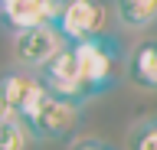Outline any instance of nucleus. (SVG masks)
<instances>
[{
	"label": "nucleus",
	"instance_id": "4468645a",
	"mask_svg": "<svg viewBox=\"0 0 157 150\" xmlns=\"http://www.w3.org/2000/svg\"><path fill=\"white\" fill-rule=\"evenodd\" d=\"M13 118H17V108H13L10 98L0 91V124H7V121H13Z\"/></svg>",
	"mask_w": 157,
	"mask_h": 150
},
{
	"label": "nucleus",
	"instance_id": "6e6552de",
	"mask_svg": "<svg viewBox=\"0 0 157 150\" xmlns=\"http://www.w3.org/2000/svg\"><path fill=\"white\" fill-rule=\"evenodd\" d=\"M0 23L10 36H20L26 30L43 26L39 0H0Z\"/></svg>",
	"mask_w": 157,
	"mask_h": 150
},
{
	"label": "nucleus",
	"instance_id": "1a4fd4ad",
	"mask_svg": "<svg viewBox=\"0 0 157 150\" xmlns=\"http://www.w3.org/2000/svg\"><path fill=\"white\" fill-rule=\"evenodd\" d=\"M115 20L124 30H147L157 23V0H115Z\"/></svg>",
	"mask_w": 157,
	"mask_h": 150
},
{
	"label": "nucleus",
	"instance_id": "f03ea898",
	"mask_svg": "<svg viewBox=\"0 0 157 150\" xmlns=\"http://www.w3.org/2000/svg\"><path fill=\"white\" fill-rule=\"evenodd\" d=\"M111 10H115V0H69L56 30L66 39V46H75L92 36H105Z\"/></svg>",
	"mask_w": 157,
	"mask_h": 150
},
{
	"label": "nucleus",
	"instance_id": "2eb2a0df",
	"mask_svg": "<svg viewBox=\"0 0 157 150\" xmlns=\"http://www.w3.org/2000/svg\"><path fill=\"white\" fill-rule=\"evenodd\" d=\"M105 150H115V147H111V144H105Z\"/></svg>",
	"mask_w": 157,
	"mask_h": 150
},
{
	"label": "nucleus",
	"instance_id": "20e7f679",
	"mask_svg": "<svg viewBox=\"0 0 157 150\" xmlns=\"http://www.w3.org/2000/svg\"><path fill=\"white\" fill-rule=\"evenodd\" d=\"M39 79L46 82V88L52 91V98L72 101V104H85L88 101V91L82 85V72H78V59H75V49L72 46H62L39 69Z\"/></svg>",
	"mask_w": 157,
	"mask_h": 150
},
{
	"label": "nucleus",
	"instance_id": "9b49d317",
	"mask_svg": "<svg viewBox=\"0 0 157 150\" xmlns=\"http://www.w3.org/2000/svg\"><path fill=\"white\" fill-rule=\"evenodd\" d=\"M128 150H157V114L137 121L128 130Z\"/></svg>",
	"mask_w": 157,
	"mask_h": 150
},
{
	"label": "nucleus",
	"instance_id": "423d86ee",
	"mask_svg": "<svg viewBox=\"0 0 157 150\" xmlns=\"http://www.w3.org/2000/svg\"><path fill=\"white\" fill-rule=\"evenodd\" d=\"M78 118H82V104L52 98L29 124V134L33 140H69L78 127Z\"/></svg>",
	"mask_w": 157,
	"mask_h": 150
},
{
	"label": "nucleus",
	"instance_id": "f8f14e48",
	"mask_svg": "<svg viewBox=\"0 0 157 150\" xmlns=\"http://www.w3.org/2000/svg\"><path fill=\"white\" fill-rule=\"evenodd\" d=\"M69 0H39V13H43V26H59L62 13H66Z\"/></svg>",
	"mask_w": 157,
	"mask_h": 150
},
{
	"label": "nucleus",
	"instance_id": "9d476101",
	"mask_svg": "<svg viewBox=\"0 0 157 150\" xmlns=\"http://www.w3.org/2000/svg\"><path fill=\"white\" fill-rule=\"evenodd\" d=\"M29 144H33V134L20 118L0 124V150H26Z\"/></svg>",
	"mask_w": 157,
	"mask_h": 150
},
{
	"label": "nucleus",
	"instance_id": "39448f33",
	"mask_svg": "<svg viewBox=\"0 0 157 150\" xmlns=\"http://www.w3.org/2000/svg\"><path fill=\"white\" fill-rule=\"evenodd\" d=\"M62 46H66V39L59 36L56 26H36V30L13 36V56H17L20 69H29V72H39Z\"/></svg>",
	"mask_w": 157,
	"mask_h": 150
},
{
	"label": "nucleus",
	"instance_id": "0eeeda50",
	"mask_svg": "<svg viewBox=\"0 0 157 150\" xmlns=\"http://www.w3.org/2000/svg\"><path fill=\"white\" fill-rule=\"evenodd\" d=\"M128 79L144 91H157V39L137 42L128 56Z\"/></svg>",
	"mask_w": 157,
	"mask_h": 150
},
{
	"label": "nucleus",
	"instance_id": "ddd939ff",
	"mask_svg": "<svg viewBox=\"0 0 157 150\" xmlns=\"http://www.w3.org/2000/svg\"><path fill=\"white\" fill-rule=\"evenodd\" d=\"M69 150H105V140H98V137H78V140H72Z\"/></svg>",
	"mask_w": 157,
	"mask_h": 150
},
{
	"label": "nucleus",
	"instance_id": "7ed1b4c3",
	"mask_svg": "<svg viewBox=\"0 0 157 150\" xmlns=\"http://www.w3.org/2000/svg\"><path fill=\"white\" fill-rule=\"evenodd\" d=\"M0 91L10 98V104L17 108V118L23 124H33L36 114L52 101V91L46 88V82L39 79V72L29 69H10L0 75Z\"/></svg>",
	"mask_w": 157,
	"mask_h": 150
},
{
	"label": "nucleus",
	"instance_id": "f257e3e1",
	"mask_svg": "<svg viewBox=\"0 0 157 150\" xmlns=\"http://www.w3.org/2000/svg\"><path fill=\"white\" fill-rule=\"evenodd\" d=\"M78 59V72H82V85H85L88 98L105 95L108 88H115V65L121 59V42L105 33V36H92L72 46Z\"/></svg>",
	"mask_w": 157,
	"mask_h": 150
}]
</instances>
